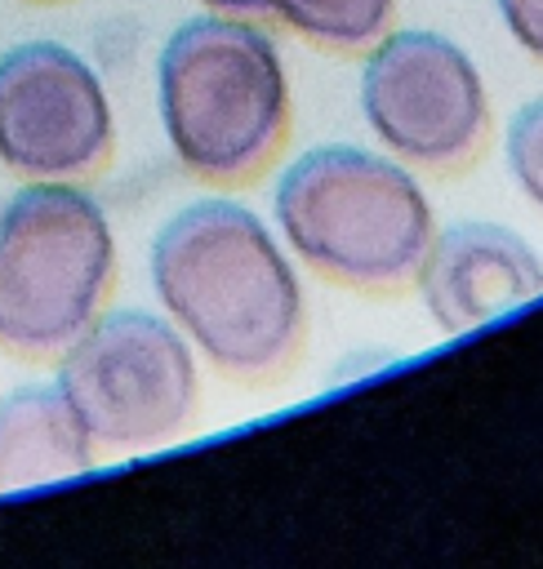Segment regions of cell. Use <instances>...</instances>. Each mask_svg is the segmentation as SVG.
<instances>
[{
    "instance_id": "cell-6",
    "label": "cell",
    "mask_w": 543,
    "mask_h": 569,
    "mask_svg": "<svg viewBox=\"0 0 543 569\" xmlns=\"http://www.w3.org/2000/svg\"><path fill=\"white\" fill-rule=\"evenodd\" d=\"M361 116L401 164L454 173L490 138V93L463 44L427 27L383 31L361 62Z\"/></svg>"
},
{
    "instance_id": "cell-3",
    "label": "cell",
    "mask_w": 543,
    "mask_h": 569,
    "mask_svg": "<svg viewBox=\"0 0 543 569\" xmlns=\"http://www.w3.org/2000/svg\"><path fill=\"white\" fill-rule=\"evenodd\" d=\"M272 213L280 244L303 267L361 293L409 284L436 231L409 164L352 142L294 156L272 187Z\"/></svg>"
},
{
    "instance_id": "cell-9",
    "label": "cell",
    "mask_w": 543,
    "mask_h": 569,
    "mask_svg": "<svg viewBox=\"0 0 543 569\" xmlns=\"http://www.w3.org/2000/svg\"><path fill=\"white\" fill-rule=\"evenodd\" d=\"M98 462V445L80 427L58 382H22L0 391V493L80 476Z\"/></svg>"
},
{
    "instance_id": "cell-5",
    "label": "cell",
    "mask_w": 543,
    "mask_h": 569,
    "mask_svg": "<svg viewBox=\"0 0 543 569\" xmlns=\"http://www.w3.org/2000/svg\"><path fill=\"white\" fill-rule=\"evenodd\" d=\"M53 382L98 453L174 440L200 396L191 342L165 311L147 307H102L53 356Z\"/></svg>"
},
{
    "instance_id": "cell-12",
    "label": "cell",
    "mask_w": 543,
    "mask_h": 569,
    "mask_svg": "<svg viewBox=\"0 0 543 569\" xmlns=\"http://www.w3.org/2000/svg\"><path fill=\"white\" fill-rule=\"evenodd\" d=\"M507 36L543 67V0H494Z\"/></svg>"
},
{
    "instance_id": "cell-10",
    "label": "cell",
    "mask_w": 543,
    "mask_h": 569,
    "mask_svg": "<svg viewBox=\"0 0 543 569\" xmlns=\"http://www.w3.org/2000/svg\"><path fill=\"white\" fill-rule=\"evenodd\" d=\"M267 18L320 49L365 53L392 27V0H267Z\"/></svg>"
},
{
    "instance_id": "cell-4",
    "label": "cell",
    "mask_w": 543,
    "mask_h": 569,
    "mask_svg": "<svg viewBox=\"0 0 543 569\" xmlns=\"http://www.w3.org/2000/svg\"><path fill=\"white\" fill-rule=\"evenodd\" d=\"M116 284V231L80 182H22L0 200V347L53 360Z\"/></svg>"
},
{
    "instance_id": "cell-7",
    "label": "cell",
    "mask_w": 543,
    "mask_h": 569,
    "mask_svg": "<svg viewBox=\"0 0 543 569\" xmlns=\"http://www.w3.org/2000/svg\"><path fill=\"white\" fill-rule=\"evenodd\" d=\"M116 116L107 84L62 40L0 49V164L22 182H80L107 164Z\"/></svg>"
},
{
    "instance_id": "cell-2",
    "label": "cell",
    "mask_w": 543,
    "mask_h": 569,
    "mask_svg": "<svg viewBox=\"0 0 543 569\" xmlns=\"http://www.w3.org/2000/svg\"><path fill=\"white\" fill-rule=\"evenodd\" d=\"M156 107L174 160L196 182H254L289 138L285 58L258 18L205 9L165 36Z\"/></svg>"
},
{
    "instance_id": "cell-8",
    "label": "cell",
    "mask_w": 543,
    "mask_h": 569,
    "mask_svg": "<svg viewBox=\"0 0 543 569\" xmlns=\"http://www.w3.org/2000/svg\"><path fill=\"white\" fill-rule=\"evenodd\" d=\"M445 333H467L543 293V258L503 222H454L432 231L409 280Z\"/></svg>"
},
{
    "instance_id": "cell-1",
    "label": "cell",
    "mask_w": 543,
    "mask_h": 569,
    "mask_svg": "<svg viewBox=\"0 0 543 569\" xmlns=\"http://www.w3.org/2000/svg\"><path fill=\"white\" fill-rule=\"evenodd\" d=\"M160 311L196 356L240 382L276 378L303 347L307 302L289 249L240 200L174 209L147 249Z\"/></svg>"
},
{
    "instance_id": "cell-13",
    "label": "cell",
    "mask_w": 543,
    "mask_h": 569,
    "mask_svg": "<svg viewBox=\"0 0 543 569\" xmlns=\"http://www.w3.org/2000/svg\"><path fill=\"white\" fill-rule=\"evenodd\" d=\"M214 13H240V18H267V0H200Z\"/></svg>"
},
{
    "instance_id": "cell-11",
    "label": "cell",
    "mask_w": 543,
    "mask_h": 569,
    "mask_svg": "<svg viewBox=\"0 0 543 569\" xmlns=\"http://www.w3.org/2000/svg\"><path fill=\"white\" fill-rule=\"evenodd\" d=\"M503 156L521 196L534 209H543V98H530L525 107H516V116L507 120Z\"/></svg>"
}]
</instances>
